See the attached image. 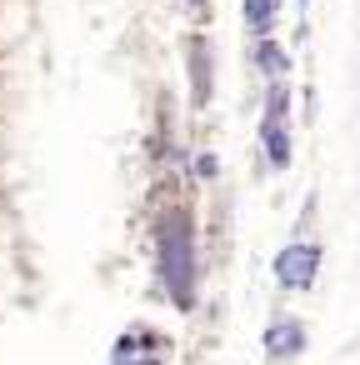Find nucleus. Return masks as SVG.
<instances>
[{"instance_id":"nucleus-1","label":"nucleus","mask_w":360,"mask_h":365,"mask_svg":"<svg viewBox=\"0 0 360 365\" xmlns=\"http://www.w3.org/2000/svg\"><path fill=\"white\" fill-rule=\"evenodd\" d=\"M160 270H165V290L175 295V305H190V295H195V245H190L185 210H175L160 225Z\"/></svg>"},{"instance_id":"nucleus-2","label":"nucleus","mask_w":360,"mask_h":365,"mask_svg":"<svg viewBox=\"0 0 360 365\" xmlns=\"http://www.w3.org/2000/svg\"><path fill=\"white\" fill-rule=\"evenodd\" d=\"M115 365H165V345L150 330H130L115 345Z\"/></svg>"},{"instance_id":"nucleus-3","label":"nucleus","mask_w":360,"mask_h":365,"mask_svg":"<svg viewBox=\"0 0 360 365\" xmlns=\"http://www.w3.org/2000/svg\"><path fill=\"white\" fill-rule=\"evenodd\" d=\"M315 265H320V250H315V245H295V250H285V255L275 260V275H280L285 285L305 290L310 275H315Z\"/></svg>"},{"instance_id":"nucleus-4","label":"nucleus","mask_w":360,"mask_h":365,"mask_svg":"<svg viewBox=\"0 0 360 365\" xmlns=\"http://www.w3.org/2000/svg\"><path fill=\"white\" fill-rule=\"evenodd\" d=\"M280 115H285V96L275 91L270 96V115H265V150H270V165H285V135H280Z\"/></svg>"},{"instance_id":"nucleus-5","label":"nucleus","mask_w":360,"mask_h":365,"mask_svg":"<svg viewBox=\"0 0 360 365\" xmlns=\"http://www.w3.org/2000/svg\"><path fill=\"white\" fill-rule=\"evenodd\" d=\"M245 16H250L255 31H265L270 26V0H245Z\"/></svg>"},{"instance_id":"nucleus-6","label":"nucleus","mask_w":360,"mask_h":365,"mask_svg":"<svg viewBox=\"0 0 360 365\" xmlns=\"http://www.w3.org/2000/svg\"><path fill=\"white\" fill-rule=\"evenodd\" d=\"M295 345H300L295 325H275V335H270V350H295Z\"/></svg>"},{"instance_id":"nucleus-7","label":"nucleus","mask_w":360,"mask_h":365,"mask_svg":"<svg viewBox=\"0 0 360 365\" xmlns=\"http://www.w3.org/2000/svg\"><path fill=\"white\" fill-rule=\"evenodd\" d=\"M195 6H200V0H195Z\"/></svg>"}]
</instances>
